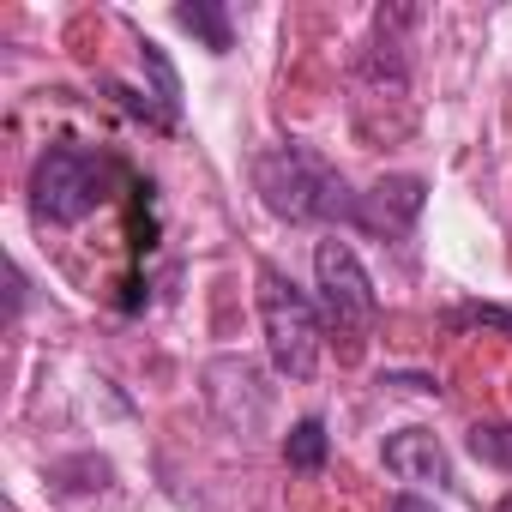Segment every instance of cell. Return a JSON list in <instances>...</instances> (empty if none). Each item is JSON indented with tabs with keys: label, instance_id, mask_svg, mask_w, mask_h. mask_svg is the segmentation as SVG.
<instances>
[{
	"label": "cell",
	"instance_id": "11",
	"mask_svg": "<svg viewBox=\"0 0 512 512\" xmlns=\"http://www.w3.org/2000/svg\"><path fill=\"white\" fill-rule=\"evenodd\" d=\"M392 512H428V506H416V500H398V506H392Z\"/></svg>",
	"mask_w": 512,
	"mask_h": 512
},
{
	"label": "cell",
	"instance_id": "2",
	"mask_svg": "<svg viewBox=\"0 0 512 512\" xmlns=\"http://www.w3.org/2000/svg\"><path fill=\"white\" fill-rule=\"evenodd\" d=\"M109 187H115V163L103 151H91V145H49L37 157V169H31V211H37V223L73 229L109 199Z\"/></svg>",
	"mask_w": 512,
	"mask_h": 512
},
{
	"label": "cell",
	"instance_id": "7",
	"mask_svg": "<svg viewBox=\"0 0 512 512\" xmlns=\"http://www.w3.org/2000/svg\"><path fill=\"white\" fill-rule=\"evenodd\" d=\"M284 458H290V470H320V464H326V422H320V416L296 422L290 440H284Z\"/></svg>",
	"mask_w": 512,
	"mask_h": 512
},
{
	"label": "cell",
	"instance_id": "6",
	"mask_svg": "<svg viewBox=\"0 0 512 512\" xmlns=\"http://www.w3.org/2000/svg\"><path fill=\"white\" fill-rule=\"evenodd\" d=\"M416 211H422V181H416V175H392V181H380L374 193L356 199V223H362V229H380V235L410 229Z\"/></svg>",
	"mask_w": 512,
	"mask_h": 512
},
{
	"label": "cell",
	"instance_id": "8",
	"mask_svg": "<svg viewBox=\"0 0 512 512\" xmlns=\"http://www.w3.org/2000/svg\"><path fill=\"white\" fill-rule=\"evenodd\" d=\"M175 19H181L193 37H205V49H211V55H223V49H229V19H223V7H211V0H193V7H181Z\"/></svg>",
	"mask_w": 512,
	"mask_h": 512
},
{
	"label": "cell",
	"instance_id": "1",
	"mask_svg": "<svg viewBox=\"0 0 512 512\" xmlns=\"http://www.w3.org/2000/svg\"><path fill=\"white\" fill-rule=\"evenodd\" d=\"M253 187H260L266 211L290 217V223H356V199L344 187V175L308 151V145H272L253 157Z\"/></svg>",
	"mask_w": 512,
	"mask_h": 512
},
{
	"label": "cell",
	"instance_id": "9",
	"mask_svg": "<svg viewBox=\"0 0 512 512\" xmlns=\"http://www.w3.org/2000/svg\"><path fill=\"white\" fill-rule=\"evenodd\" d=\"M470 452L494 470H512V422H476L470 428Z\"/></svg>",
	"mask_w": 512,
	"mask_h": 512
},
{
	"label": "cell",
	"instance_id": "5",
	"mask_svg": "<svg viewBox=\"0 0 512 512\" xmlns=\"http://www.w3.org/2000/svg\"><path fill=\"white\" fill-rule=\"evenodd\" d=\"M380 458H386V470H392L398 482L452 494V458H446V446H440L428 428H398V434H386Z\"/></svg>",
	"mask_w": 512,
	"mask_h": 512
},
{
	"label": "cell",
	"instance_id": "10",
	"mask_svg": "<svg viewBox=\"0 0 512 512\" xmlns=\"http://www.w3.org/2000/svg\"><path fill=\"white\" fill-rule=\"evenodd\" d=\"M464 320H482V326H512L506 308H464Z\"/></svg>",
	"mask_w": 512,
	"mask_h": 512
},
{
	"label": "cell",
	"instance_id": "12",
	"mask_svg": "<svg viewBox=\"0 0 512 512\" xmlns=\"http://www.w3.org/2000/svg\"><path fill=\"white\" fill-rule=\"evenodd\" d=\"M494 512H512V494H506V500H500V506H494Z\"/></svg>",
	"mask_w": 512,
	"mask_h": 512
},
{
	"label": "cell",
	"instance_id": "3",
	"mask_svg": "<svg viewBox=\"0 0 512 512\" xmlns=\"http://www.w3.org/2000/svg\"><path fill=\"white\" fill-rule=\"evenodd\" d=\"M260 326H266L272 368L296 386L314 380V368H320V308L278 266H260Z\"/></svg>",
	"mask_w": 512,
	"mask_h": 512
},
{
	"label": "cell",
	"instance_id": "4",
	"mask_svg": "<svg viewBox=\"0 0 512 512\" xmlns=\"http://www.w3.org/2000/svg\"><path fill=\"white\" fill-rule=\"evenodd\" d=\"M314 284H320V314H326L332 332L362 338L374 326V308L380 302H374V284H368V272H362V260H356L350 241L326 235L314 247Z\"/></svg>",
	"mask_w": 512,
	"mask_h": 512
}]
</instances>
